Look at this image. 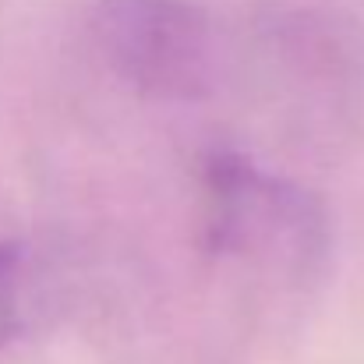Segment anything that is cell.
Instances as JSON below:
<instances>
[{
  "mask_svg": "<svg viewBox=\"0 0 364 364\" xmlns=\"http://www.w3.org/2000/svg\"><path fill=\"white\" fill-rule=\"evenodd\" d=\"M205 241L220 255L255 258L290 276L322 265L329 223L318 198L304 188L258 170L237 152L205 163Z\"/></svg>",
  "mask_w": 364,
  "mask_h": 364,
  "instance_id": "1",
  "label": "cell"
},
{
  "mask_svg": "<svg viewBox=\"0 0 364 364\" xmlns=\"http://www.w3.org/2000/svg\"><path fill=\"white\" fill-rule=\"evenodd\" d=\"M21 279H25L21 244L0 241V347H7L21 329Z\"/></svg>",
  "mask_w": 364,
  "mask_h": 364,
  "instance_id": "3",
  "label": "cell"
},
{
  "mask_svg": "<svg viewBox=\"0 0 364 364\" xmlns=\"http://www.w3.org/2000/svg\"><path fill=\"white\" fill-rule=\"evenodd\" d=\"M89 32L124 82L156 100H195L213 82V25L188 0H92Z\"/></svg>",
  "mask_w": 364,
  "mask_h": 364,
  "instance_id": "2",
  "label": "cell"
}]
</instances>
